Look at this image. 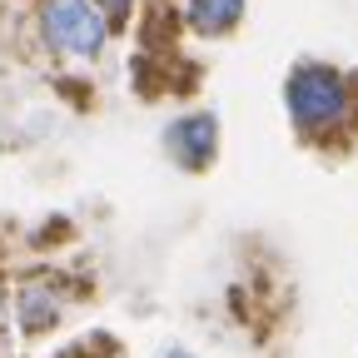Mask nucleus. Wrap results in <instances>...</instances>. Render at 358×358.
Returning a JSON list of instances; mask_svg holds the SVG:
<instances>
[{
  "label": "nucleus",
  "instance_id": "obj_4",
  "mask_svg": "<svg viewBox=\"0 0 358 358\" xmlns=\"http://www.w3.org/2000/svg\"><path fill=\"white\" fill-rule=\"evenodd\" d=\"M244 15V0H189V25L199 35H229Z\"/></svg>",
  "mask_w": 358,
  "mask_h": 358
},
{
  "label": "nucleus",
  "instance_id": "obj_2",
  "mask_svg": "<svg viewBox=\"0 0 358 358\" xmlns=\"http://www.w3.org/2000/svg\"><path fill=\"white\" fill-rule=\"evenodd\" d=\"M40 30L60 55H75V60H95L110 40V20L90 0H45Z\"/></svg>",
  "mask_w": 358,
  "mask_h": 358
},
{
  "label": "nucleus",
  "instance_id": "obj_3",
  "mask_svg": "<svg viewBox=\"0 0 358 358\" xmlns=\"http://www.w3.org/2000/svg\"><path fill=\"white\" fill-rule=\"evenodd\" d=\"M169 150L185 169H204L209 155H214V120L209 115H194V120H179L169 129Z\"/></svg>",
  "mask_w": 358,
  "mask_h": 358
},
{
  "label": "nucleus",
  "instance_id": "obj_1",
  "mask_svg": "<svg viewBox=\"0 0 358 358\" xmlns=\"http://www.w3.org/2000/svg\"><path fill=\"white\" fill-rule=\"evenodd\" d=\"M284 105H289V115H294V124H299L303 134H329V129L348 124V115H353V90H348V80H343L338 70L303 60V65L289 70Z\"/></svg>",
  "mask_w": 358,
  "mask_h": 358
},
{
  "label": "nucleus",
  "instance_id": "obj_5",
  "mask_svg": "<svg viewBox=\"0 0 358 358\" xmlns=\"http://www.w3.org/2000/svg\"><path fill=\"white\" fill-rule=\"evenodd\" d=\"M95 6H100V15H105L110 25H120V20L129 15V6H134V0H95Z\"/></svg>",
  "mask_w": 358,
  "mask_h": 358
},
{
  "label": "nucleus",
  "instance_id": "obj_6",
  "mask_svg": "<svg viewBox=\"0 0 358 358\" xmlns=\"http://www.w3.org/2000/svg\"><path fill=\"white\" fill-rule=\"evenodd\" d=\"M169 358H189V353H169Z\"/></svg>",
  "mask_w": 358,
  "mask_h": 358
}]
</instances>
